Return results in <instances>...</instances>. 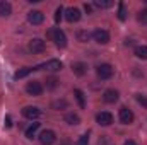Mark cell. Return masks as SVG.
I'll return each instance as SVG.
<instances>
[{"label":"cell","instance_id":"2e32d148","mask_svg":"<svg viewBox=\"0 0 147 145\" xmlns=\"http://www.w3.org/2000/svg\"><path fill=\"white\" fill-rule=\"evenodd\" d=\"M34 70H36V67H26V68H22V70H17L14 77H16V79H24L26 75H29V73L34 72Z\"/></svg>","mask_w":147,"mask_h":145},{"label":"cell","instance_id":"f1b7e54d","mask_svg":"<svg viewBox=\"0 0 147 145\" xmlns=\"http://www.w3.org/2000/svg\"><path fill=\"white\" fill-rule=\"evenodd\" d=\"M99 145H113V142H111L108 137H101V140H99Z\"/></svg>","mask_w":147,"mask_h":145},{"label":"cell","instance_id":"ffe728a7","mask_svg":"<svg viewBox=\"0 0 147 145\" xmlns=\"http://www.w3.org/2000/svg\"><path fill=\"white\" fill-rule=\"evenodd\" d=\"M74 96H75V99H77L79 106H80V108H84V106H86V101H84V94H82V91L75 89V91H74Z\"/></svg>","mask_w":147,"mask_h":145},{"label":"cell","instance_id":"f546056e","mask_svg":"<svg viewBox=\"0 0 147 145\" xmlns=\"http://www.w3.org/2000/svg\"><path fill=\"white\" fill-rule=\"evenodd\" d=\"M3 121H5V126H7V128H10V126H12V119H10V116H9V114L5 116V119H3Z\"/></svg>","mask_w":147,"mask_h":145},{"label":"cell","instance_id":"4316f807","mask_svg":"<svg viewBox=\"0 0 147 145\" xmlns=\"http://www.w3.org/2000/svg\"><path fill=\"white\" fill-rule=\"evenodd\" d=\"M89 144V135L86 133V135H82L79 140H77V145H87Z\"/></svg>","mask_w":147,"mask_h":145},{"label":"cell","instance_id":"5b68a950","mask_svg":"<svg viewBox=\"0 0 147 145\" xmlns=\"http://www.w3.org/2000/svg\"><path fill=\"white\" fill-rule=\"evenodd\" d=\"M45 50H46V44H45V41H43V39L34 38V39H31V41H29V51H31V53L39 55V53H43Z\"/></svg>","mask_w":147,"mask_h":145},{"label":"cell","instance_id":"52a82bcc","mask_svg":"<svg viewBox=\"0 0 147 145\" xmlns=\"http://www.w3.org/2000/svg\"><path fill=\"white\" fill-rule=\"evenodd\" d=\"M96 121H98L101 126H110L111 123H113V114L108 113V111H101V113H98Z\"/></svg>","mask_w":147,"mask_h":145},{"label":"cell","instance_id":"277c9868","mask_svg":"<svg viewBox=\"0 0 147 145\" xmlns=\"http://www.w3.org/2000/svg\"><path fill=\"white\" fill-rule=\"evenodd\" d=\"M26 92H28L29 96H41V94H43V85H41V82H39V80H31V82H28Z\"/></svg>","mask_w":147,"mask_h":145},{"label":"cell","instance_id":"4dcf8cb0","mask_svg":"<svg viewBox=\"0 0 147 145\" xmlns=\"http://www.w3.org/2000/svg\"><path fill=\"white\" fill-rule=\"evenodd\" d=\"M84 9H86V12H87V14H89V12L92 10V7H91L89 3H84Z\"/></svg>","mask_w":147,"mask_h":145},{"label":"cell","instance_id":"d4e9b609","mask_svg":"<svg viewBox=\"0 0 147 145\" xmlns=\"http://www.w3.org/2000/svg\"><path fill=\"white\" fill-rule=\"evenodd\" d=\"M139 22L147 24V9H144V10H140V12H139Z\"/></svg>","mask_w":147,"mask_h":145},{"label":"cell","instance_id":"7402d4cb","mask_svg":"<svg viewBox=\"0 0 147 145\" xmlns=\"http://www.w3.org/2000/svg\"><path fill=\"white\" fill-rule=\"evenodd\" d=\"M57 85H58V80H57L55 77H48V79H46V87H48V89H55Z\"/></svg>","mask_w":147,"mask_h":145},{"label":"cell","instance_id":"4fadbf2b","mask_svg":"<svg viewBox=\"0 0 147 145\" xmlns=\"http://www.w3.org/2000/svg\"><path fill=\"white\" fill-rule=\"evenodd\" d=\"M103 99L106 101V103H116L118 101V91H115V89H108V91H105V96H103Z\"/></svg>","mask_w":147,"mask_h":145},{"label":"cell","instance_id":"e0dca14e","mask_svg":"<svg viewBox=\"0 0 147 145\" xmlns=\"http://www.w3.org/2000/svg\"><path fill=\"white\" fill-rule=\"evenodd\" d=\"M65 121H67L69 125H79V123H80V118H79V114H75V113H69V114L65 116Z\"/></svg>","mask_w":147,"mask_h":145},{"label":"cell","instance_id":"8fae6325","mask_svg":"<svg viewBox=\"0 0 147 145\" xmlns=\"http://www.w3.org/2000/svg\"><path fill=\"white\" fill-rule=\"evenodd\" d=\"M39 114H41V111L36 106H26L22 109V116L28 119H36V118H39Z\"/></svg>","mask_w":147,"mask_h":145},{"label":"cell","instance_id":"7a4b0ae2","mask_svg":"<svg viewBox=\"0 0 147 145\" xmlns=\"http://www.w3.org/2000/svg\"><path fill=\"white\" fill-rule=\"evenodd\" d=\"M36 70H50V72H58V70H62V62L60 60H48L46 63H41V65H38Z\"/></svg>","mask_w":147,"mask_h":145},{"label":"cell","instance_id":"9a60e30c","mask_svg":"<svg viewBox=\"0 0 147 145\" xmlns=\"http://www.w3.org/2000/svg\"><path fill=\"white\" fill-rule=\"evenodd\" d=\"M72 70H74V73L75 75H84V73L87 72V65L86 63H82V62H77V63H74L72 65Z\"/></svg>","mask_w":147,"mask_h":145},{"label":"cell","instance_id":"d6986e66","mask_svg":"<svg viewBox=\"0 0 147 145\" xmlns=\"http://www.w3.org/2000/svg\"><path fill=\"white\" fill-rule=\"evenodd\" d=\"M38 128H39V123H33V125H31V126L26 130V137H28V138H33V137L36 135Z\"/></svg>","mask_w":147,"mask_h":145},{"label":"cell","instance_id":"6da1fadb","mask_svg":"<svg viewBox=\"0 0 147 145\" xmlns=\"http://www.w3.org/2000/svg\"><path fill=\"white\" fill-rule=\"evenodd\" d=\"M46 36L50 38V39L55 43V46H58V48H65V46H67V36H65V33H63L62 29H58V28L48 29V31H46Z\"/></svg>","mask_w":147,"mask_h":145},{"label":"cell","instance_id":"7c38bea8","mask_svg":"<svg viewBox=\"0 0 147 145\" xmlns=\"http://www.w3.org/2000/svg\"><path fill=\"white\" fill-rule=\"evenodd\" d=\"M65 19H67L69 22H77V21L80 19V10H79L77 7H69V9L65 10Z\"/></svg>","mask_w":147,"mask_h":145},{"label":"cell","instance_id":"603a6c76","mask_svg":"<svg viewBox=\"0 0 147 145\" xmlns=\"http://www.w3.org/2000/svg\"><path fill=\"white\" fill-rule=\"evenodd\" d=\"M77 39L82 41V43H86V41L89 39V33H87V31H79V33H77Z\"/></svg>","mask_w":147,"mask_h":145},{"label":"cell","instance_id":"83f0119b","mask_svg":"<svg viewBox=\"0 0 147 145\" xmlns=\"http://www.w3.org/2000/svg\"><path fill=\"white\" fill-rule=\"evenodd\" d=\"M137 101H139L142 106H146V108H147V96H142V94H139V96H137Z\"/></svg>","mask_w":147,"mask_h":145},{"label":"cell","instance_id":"30bf717a","mask_svg":"<svg viewBox=\"0 0 147 145\" xmlns=\"http://www.w3.org/2000/svg\"><path fill=\"white\" fill-rule=\"evenodd\" d=\"M28 21H29L31 24H34V26H39V24L45 21V14H43L41 10H31V12L28 14Z\"/></svg>","mask_w":147,"mask_h":145},{"label":"cell","instance_id":"cb8c5ba5","mask_svg":"<svg viewBox=\"0 0 147 145\" xmlns=\"http://www.w3.org/2000/svg\"><path fill=\"white\" fill-rule=\"evenodd\" d=\"M94 5H96V7H99V9H108V7L113 5V3H111V2H101V0H96V2H94Z\"/></svg>","mask_w":147,"mask_h":145},{"label":"cell","instance_id":"44dd1931","mask_svg":"<svg viewBox=\"0 0 147 145\" xmlns=\"http://www.w3.org/2000/svg\"><path fill=\"white\" fill-rule=\"evenodd\" d=\"M118 19L120 21H125L127 19V10H125V3L123 2L118 3Z\"/></svg>","mask_w":147,"mask_h":145},{"label":"cell","instance_id":"8992f818","mask_svg":"<svg viewBox=\"0 0 147 145\" xmlns=\"http://www.w3.org/2000/svg\"><path fill=\"white\" fill-rule=\"evenodd\" d=\"M118 116H120V121L123 123V125H130L132 121H134V113H132V109L128 108H120V113H118Z\"/></svg>","mask_w":147,"mask_h":145},{"label":"cell","instance_id":"484cf974","mask_svg":"<svg viewBox=\"0 0 147 145\" xmlns=\"http://www.w3.org/2000/svg\"><path fill=\"white\" fill-rule=\"evenodd\" d=\"M62 14H63V7L60 5V7L57 9V12H55V22H60V19H62Z\"/></svg>","mask_w":147,"mask_h":145},{"label":"cell","instance_id":"1f68e13d","mask_svg":"<svg viewBox=\"0 0 147 145\" xmlns=\"http://www.w3.org/2000/svg\"><path fill=\"white\" fill-rule=\"evenodd\" d=\"M123 145H137V144H135L134 140H127V142H125V144H123Z\"/></svg>","mask_w":147,"mask_h":145},{"label":"cell","instance_id":"5bb4252c","mask_svg":"<svg viewBox=\"0 0 147 145\" xmlns=\"http://www.w3.org/2000/svg\"><path fill=\"white\" fill-rule=\"evenodd\" d=\"M10 14H12V5H10L9 2L2 0V2H0V15H2V17H7V15H10Z\"/></svg>","mask_w":147,"mask_h":145},{"label":"cell","instance_id":"ac0fdd59","mask_svg":"<svg viewBox=\"0 0 147 145\" xmlns=\"http://www.w3.org/2000/svg\"><path fill=\"white\" fill-rule=\"evenodd\" d=\"M135 56L140 60H147V46H137L135 48Z\"/></svg>","mask_w":147,"mask_h":145},{"label":"cell","instance_id":"ba28073f","mask_svg":"<svg viewBox=\"0 0 147 145\" xmlns=\"http://www.w3.org/2000/svg\"><path fill=\"white\" fill-rule=\"evenodd\" d=\"M92 38H94L96 43H99V44H106V43L110 41V33L105 31V29H96V31L92 33Z\"/></svg>","mask_w":147,"mask_h":145},{"label":"cell","instance_id":"9c48e42d","mask_svg":"<svg viewBox=\"0 0 147 145\" xmlns=\"http://www.w3.org/2000/svg\"><path fill=\"white\" fill-rule=\"evenodd\" d=\"M96 72H98V75H99L101 79L106 80V79H111V77H113V67H111L110 63H101Z\"/></svg>","mask_w":147,"mask_h":145},{"label":"cell","instance_id":"3957f363","mask_svg":"<svg viewBox=\"0 0 147 145\" xmlns=\"http://www.w3.org/2000/svg\"><path fill=\"white\" fill-rule=\"evenodd\" d=\"M39 142L41 145H53L57 142V135L53 130H43L41 135H39Z\"/></svg>","mask_w":147,"mask_h":145}]
</instances>
